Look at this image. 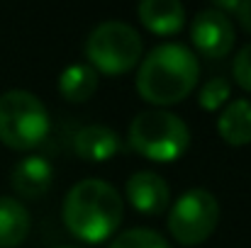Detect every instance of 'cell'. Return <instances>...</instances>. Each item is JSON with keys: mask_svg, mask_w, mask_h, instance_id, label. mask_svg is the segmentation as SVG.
<instances>
[{"mask_svg": "<svg viewBox=\"0 0 251 248\" xmlns=\"http://www.w3.org/2000/svg\"><path fill=\"white\" fill-rule=\"evenodd\" d=\"M98 90V73L88 64L69 66L59 78V92L69 102H85Z\"/></svg>", "mask_w": 251, "mask_h": 248, "instance_id": "obj_14", "label": "cell"}, {"mask_svg": "<svg viewBox=\"0 0 251 248\" xmlns=\"http://www.w3.org/2000/svg\"><path fill=\"white\" fill-rule=\"evenodd\" d=\"M129 146L154 163H173L188 151L190 129L168 110H147L129 124Z\"/></svg>", "mask_w": 251, "mask_h": 248, "instance_id": "obj_3", "label": "cell"}, {"mask_svg": "<svg viewBox=\"0 0 251 248\" xmlns=\"http://www.w3.org/2000/svg\"><path fill=\"white\" fill-rule=\"evenodd\" d=\"M110 248H171L168 241L154 229H144V226H137V229H129L125 234H120Z\"/></svg>", "mask_w": 251, "mask_h": 248, "instance_id": "obj_15", "label": "cell"}, {"mask_svg": "<svg viewBox=\"0 0 251 248\" xmlns=\"http://www.w3.org/2000/svg\"><path fill=\"white\" fill-rule=\"evenodd\" d=\"M29 212L15 197H0V248L20 246L29 234Z\"/></svg>", "mask_w": 251, "mask_h": 248, "instance_id": "obj_13", "label": "cell"}, {"mask_svg": "<svg viewBox=\"0 0 251 248\" xmlns=\"http://www.w3.org/2000/svg\"><path fill=\"white\" fill-rule=\"evenodd\" d=\"M142 24L154 34H178L185 27V7L178 0H144L139 5Z\"/></svg>", "mask_w": 251, "mask_h": 248, "instance_id": "obj_11", "label": "cell"}, {"mask_svg": "<svg viewBox=\"0 0 251 248\" xmlns=\"http://www.w3.org/2000/svg\"><path fill=\"white\" fill-rule=\"evenodd\" d=\"M217 132L225 144L229 146H247L251 144V102L249 100H232L222 110L217 119Z\"/></svg>", "mask_w": 251, "mask_h": 248, "instance_id": "obj_12", "label": "cell"}, {"mask_svg": "<svg viewBox=\"0 0 251 248\" xmlns=\"http://www.w3.org/2000/svg\"><path fill=\"white\" fill-rule=\"evenodd\" d=\"M200 78L195 54L183 44H161L149 51L137 71V92L156 107L183 102Z\"/></svg>", "mask_w": 251, "mask_h": 248, "instance_id": "obj_2", "label": "cell"}, {"mask_svg": "<svg viewBox=\"0 0 251 248\" xmlns=\"http://www.w3.org/2000/svg\"><path fill=\"white\" fill-rule=\"evenodd\" d=\"M12 190L27 200H37L49 192L54 182V165L44 156H27L12 168L10 173Z\"/></svg>", "mask_w": 251, "mask_h": 248, "instance_id": "obj_9", "label": "cell"}, {"mask_svg": "<svg viewBox=\"0 0 251 248\" xmlns=\"http://www.w3.org/2000/svg\"><path fill=\"white\" fill-rule=\"evenodd\" d=\"M66 229L85 244L107 241L122 224L125 202L122 195L105 180L76 182L61 207Z\"/></svg>", "mask_w": 251, "mask_h": 248, "instance_id": "obj_1", "label": "cell"}, {"mask_svg": "<svg viewBox=\"0 0 251 248\" xmlns=\"http://www.w3.org/2000/svg\"><path fill=\"white\" fill-rule=\"evenodd\" d=\"M234 15H237L239 24H242L247 32H251V0H242V2H237Z\"/></svg>", "mask_w": 251, "mask_h": 248, "instance_id": "obj_18", "label": "cell"}, {"mask_svg": "<svg viewBox=\"0 0 251 248\" xmlns=\"http://www.w3.org/2000/svg\"><path fill=\"white\" fill-rule=\"evenodd\" d=\"M61 248H71V246H61Z\"/></svg>", "mask_w": 251, "mask_h": 248, "instance_id": "obj_19", "label": "cell"}, {"mask_svg": "<svg viewBox=\"0 0 251 248\" xmlns=\"http://www.w3.org/2000/svg\"><path fill=\"white\" fill-rule=\"evenodd\" d=\"M190 42L207 59H222L234 46V24L227 12L217 7L200 10L190 20Z\"/></svg>", "mask_w": 251, "mask_h": 248, "instance_id": "obj_7", "label": "cell"}, {"mask_svg": "<svg viewBox=\"0 0 251 248\" xmlns=\"http://www.w3.org/2000/svg\"><path fill=\"white\" fill-rule=\"evenodd\" d=\"M129 204L147 217L164 214L171 204V187L168 182L154 170H137L125 185Z\"/></svg>", "mask_w": 251, "mask_h": 248, "instance_id": "obj_8", "label": "cell"}, {"mask_svg": "<svg viewBox=\"0 0 251 248\" xmlns=\"http://www.w3.org/2000/svg\"><path fill=\"white\" fill-rule=\"evenodd\" d=\"M229 95H232L229 81L217 76V78H210V81L202 85L198 102H200V107H202V110L215 112V110H220V107H225V105L229 102Z\"/></svg>", "mask_w": 251, "mask_h": 248, "instance_id": "obj_16", "label": "cell"}, {"mask_svg": "<svg viewBox=\"0 0 251 248\" xmlns=\"http://www.w3.org/2000/svg\"><path fill=\"white\" fill-rule=\"evenodd\" d=\"M49 127V112L34 92L7 90L0 95V141L5 146L29 151L47 139Z\"/></svg>", "mask_w": 251, "mask_h": 248, "instance_id": "obj_5", "label": "cell"}, {"mask_svg": "<svg viewBox=\"0 0 251 248\" xmlns=\"http://www.w3.org/2000/svg\"><path fill=\"white\" fill-rule=\"evenodd\" d=\"M142 54V37L127 22H102L85 39V59L95 73L100 71L107 76H125L139 64Z\"/></svg>", "mask_w": 251, "mask_h": 248, "instance_id": "obj_4", "label": "cell"}, {"mask_svg": "<svg viewBox=\"0 0 251 248\" xmlns=\"http://www.w3.org/2000/svg\"><path fill=\"white\" fill-rule=\"evenodd\" d=\"M120 136L115 129L102 127V124H90L76 132L74 136V154L88 161V163H102L117 156L120 151Z\"/></svg>", "mask_w": 251, "mask_h": 248, "instance_id": "obj_10", "label": "cell"}, {"mask_svg": "<svg viewBox=\"0 0 251 248\" xmlns=\"http://www.w3.org/2000/svg\"><path fill=\"white\" fill-rule=\"evenodd\" d=\"M232 76H234V81L242 90L251 92V42L237 54L234 66H232Z\"/></svg>", "mask_w": 251, "mask_h": 248, "instance_id": "obj_17", "label": "cell"}, {"mask_svg": "<svg viewBox=\"0 0 251 248\" xmlns=\"http://www.w3.org/2000/svg\"><path fill=\"white\" fill-rule=\"evenodd\" d=\"M220 222V204L205 187H193L178 197L168 212V231L183 246H200L207 241Z\"/></svg>", "mask_w": 251, "mask_h": 248, "instance_id": "obj_6", "label": "cell"}]
</instances>
